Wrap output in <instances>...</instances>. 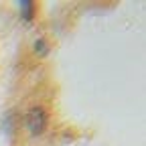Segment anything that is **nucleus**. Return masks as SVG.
<instances>
[{
  "instance_id": "nucleus-1",
  "label": "nucleus",
  "mask_w": 146,
  "mask_h": 146,
  "mask_svg": "<svg viewBox=\"0 0 146 146\" xmlns=\"http://www.w3.org/2000/svg\"><path fill=\"white\" fill-rule=\"evenodd\" d=\"M27 124H29V130L33 134H43L45 128H47V112L43 108H33L29 112Z\"/></svg>"
},
{
  "instance_id": "nucleus-2",
  "label": "nucleus",
  "mask_w": 146,
  "mask_h": 146,
  "mask_svg": "<svg viewBox=\"0 0 146 146\" xmlns=\"http://www.w3.org/2000/svg\"><path fill=\"white\" fill-rule=\"evenodd\" d=\"M21 8H23V12H25V18H27V21H31V18H33V12H35V4H33V2H23Z\"/></svg>"
},
{
  "instance_id": "nucleus-3",
  "label": "nucleus",
  "mask_w": 146,
  "mask_h": 146,
  "mask_svg": "<svg viewBox=\"0 0 146 146\" xmlns=\"http://www.w3.org/2000/svg\"><path fill=\"white\" fill-rule=\"evenodd\" d=\"M35 51H36V53H41V55L47 53V43H45V39H39V41L35 43Z\"/></svg>"
}]
</instances>
